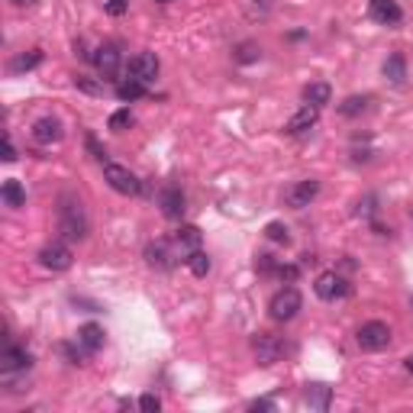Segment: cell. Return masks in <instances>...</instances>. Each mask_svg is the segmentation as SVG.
Returning a JSON list of instances; mask_svg holds the SVG:
<instances>
[{
  "mask_svg": "<svg viewBox=\"0 0 413 413\" xmlns=\"http://www.w3.org/2000/svg\"><path fill=\"white\" fill-rule=\"evenodd\" d=\"M91 58H94V65L100 68V75H104V77L117 75V68H119V49H117V45H110V43L100 45V49L94 52Z\"/></svg>",
  "mask_w": 413,
  "mask_h": 413,
  "instance_id": "15",
  "label": "cell"
},
{
  "mask_svg": "<svg viewBox=\"0 0 413 413\" xmlns=\"http://www.w3.org/2000/svg\"><path fill=\"white\" fill-rule=\"evenodd\" d=\"M236 58H239V62H255V58H259V52H255V45H242Z\"/></svg>",
  "mask_w": 413,
  "mask_h": 413,
  "instance_id": "34",
  "label": "cell"
},
{
  "mask_svg": "<svg viewBox=\"0 0 413 413\" xmlns=\"http://www.w3.org/2000/svg\"><path fill=\"white\" fill-rule=\"evenodd\" d=\"M385 77L391 81V85H404V77H407V62L400 52H394V55H387L385 62Z\"/></svg>",
  "mask_w": 413,
  "mask_h": 413,
  "instance_id": "19",
  "label": "cell"
},
{
  "mask_svg": "<svg viewBox=\"0 0 413 413\" xmlns=\"http://www.w3.org/2000/svg\"><path fill=\"white\" fill-rule=\"evenodd\" d=\"M127 75L133 77V81L152 85L155 77H159V55H155V52H139V55H133L127 65Z\"/></svg>",
  "mask_w": 413,
  "mask_h": 413,
  "instance_id": "6",
  "label": "cell"
},
{
  "mask_svg": "<svg viewBox=\"0 0 413 413\" xmlns=\"http://www.w3.org/2000/svg\"><path fill=\"white\" fill-rule=\"evenodd\" d=\"M58 230H62L65 239H87V232H91L85 203L77 200L75 194L62 197V207H58Z\"/></svg>",
  "mask_w": 413,
  "mask_h": 413,
  "instance_id": "1",
  "label": "cell"
},
{
  "mask_svg": "<svg viewBox=\"0 0 413 413\" xmlns=\"http://www.w3.org/2000/svg\"><path fill=\"white\" fill-rule=\"evenodd\" d=\"M139 407H142V410H146V413H159V410H161V400L155 397V394H142Z\"/></svg>",
  "mask_w": 413,
  "mask_h": 413,
  "instance_id": "30",
  "label": "cell"
},
{
  "mask_svg": "<svg viewBox=\"0 0 413 413\" xmlns=\"http://www.w3.org/2000/svg\"><path fill=\"white\" fill-rule=\"evenodd\" d=\"M127 7H129V0H110V4H107V14L123 16V14H127Z\"/></svg>",
  "mask_w": 413,
  "mask_h": 413,
  "instance_id": "32",
  "label": "cell"
},
{
  "mask_svg": "<svg viewBox=\"0 0 413 413\" xmlns=\"http://www.w3.org/2000/svg\"><path fill=\"white\" fill-rule=\"evenodd\" d=\"M104 181L110 184L117 194H127V197L139 194V178H136L129 168H123V165H113V161H107V165H104Z\"/></svg>",
  "mask_w": 413,
  "mask_h": 413,
  "instance_id": "5",
  "label": "cell"
},
{
  "mask_svg": "<svg viewBox=\"0 0 413 413\" xmlns=\"http://www.w3.org/2000/svg\"><path fill=\"white\" fill-rule=\"evenodd\" d=\"M29 365H33V355L23 345H7L0 352V368L4 371H26Z\"/></svg>",
  "mask_w": 413,
  "mask_h": 413,
  "instance_id": "14",
  "label": "cell"
},
{
  "mask_svg": "<svg viewBox=\"0 0 413 413\" xmlns=\"http://www.w3.org/2000/svg\"><path fill=\"white\" fill-rule=\"evenodd\" d=\"M301 307H304L301 291H297V287H281L278 294L272 297V304H268V316H272L274 323H287L301 313Z\"/></svg>",
  "mask_w": 413,
  "mask_h": 413,
  "instance_id": "2",
  "label": "cell"
},
{
  "mask_svg": "<svg viewBox=\"0 0 413 413\" xmlns=\"http://www.w3.org/2000/svg\"><path fill=\"white\" fill-rule=\"evenodd\" d=\"M313 291H316V297L320 301H345V297L352 294V284L343 278V274H336V272H323L320 278H316V284H313Z\"/></svg>",
  "mask_w": 413,
  "mask_h": 413,
  "instance_id": "3",
  "label": "cell"
},
{
  "mask_svg": "<svg viewBox=\"0 0 413 413\" xmlns=\"http://www.w3.org/2000/svg\"><path fill=\"white\" fill-rule=\"evenodd\" d=\"M410 307H413V294H410Z\"/></svg>",
  "mask_w": 413,
  "mask_h": 413,
  "instance_id": "40",
  "label": "cell"
},
{
  "mask_svg": "<svg viewBox=\"0 0 413 413\" xmlns=\"http://www.w3.org/2000/svg\"><path fill=\"white\" fill-rule=\"evenodd\" d=\"M155 4H171V0H155Z\"/></svg>",
  "mask_w": 413,
  "mask_h": 413,
  "instance_id": "39",
  "label": "cell"
},
{
  "mask_svg": "<svg viewBox=\"0 0 413 413\" xmlns=\"http://www.w3.org/2000/svg\"><path fill=\"white\" fill-rule=\"evenodd\" d=\"M358 345H362L365 352H381V349H387V343H391V326L387 323H381V320H371V323H365L362 329H358Z\"/></svg>",
  "mask_w": 413,
  "mask_h": 413,
  "instance_id": "4",
  "label": "cell"
},
{
  "mask_svg": "<svg viewBox=\"0 0 413 413\" xmlns=\"http://www.w3.org/2000/svg\"><path fill=\"white\" fill-rule=\"evenodd\" d=\"M129 127H133V113H129V110H117L110 117V129H113V133H123V129H129Z\"/></svg>",
  "mask_w": 413,
  "mask_h": 413,
  "instance_id": "28",
  "label": "cell"
},
{
  "mask_svg": "<svg viewBox=\"0 0 413 413\" xmlns=\"http://www.w3.org/2000/svg\"><path fill=\"white\" fill-rule=\"evenodd\" d=\"M316 119H320V107H313V104H304L301 110L294 113V117L287 119L284 133H287V136H301V133H307L310 127H316Z\"/></svg>",
  "mask_w": 413,
  "mask_h": 413,
  "instance_id": "13",
  "label": "cell"
},
{
  "mask_svg": "<svg viewBox=\"0 0 413 413\" xmlns=\"http://www.w3.org/2000/svg\"><path fill=\"white\" fill-rule=\"evenodd\" d=\"M188 268L197 274V278H203V274L210 272V259H207V252H200V249H194V252H188Z\"/></svg>",
  "mask_w": 413,
  "mask_h": 413,
  "instance_id": "23",
  "label": "cell"
},
{
  "mask_svg": "<svg viewBox=\"0 0 413 413\" xmlns=\"http://www.w3.org/2000/svg\"><path fill=\"white\" fill-rule=\"evenodd\" d=\"M307 404L316 407V410H326V407H329V387L313 385V387L307 391Z\"/></svg>",
  "mask_w": 413,
  "mask_h": 413,
  "instance_id": "26",
  "label": "cell"
},
{
  "mask_svg": "<svg viewBox=\"0 0 413 413\" xmlns=\"http://www.w3.org/2000/svg\"><path fill=\"white\" fill-rule=\"evenodd\" d=\"M316 194H320V181L307 178V181H297L284 191V203L294 207V210H304V207H310V203L316 200Z\"/></svg>",
  "mask_w": 413,
  "mask_h": 413,
  "instance_id": "8",
  "label": "cell"
},
{
  "mask_svg": "<svg viewBox=\"0 0 413 413\" xmlns=\"http://www.w3.org/2000/svg\"><path fill=\"white\" fill-rule=\"evenodd\" d=\"M33 139L39 142V146H52V142H62V139H65L62 119H55V117H39V119L33 123Z\"/></svg>",
  "mask_w": 413,
  "mask_h": 413,
  "instance_id": "11",
  "label": "cell"
},
{
  "mask_svg": "<svg viewBox=\"0 0 413 413\" xmlns=\"http://www.w3.org/2000/svg\"><path fill=\"white\" fill-rule=\"evenodd\" d=\"M39 62H43V52H39V49L23 52V55H16L14 62H10V71H14V75H23V71H33Z\"/></svg>",
  "mask_w": 413,
  "mask_h": 413,
  "instance_id": "21",
  "label": "cell"
},
{
  "mask_svg": "<svg viewBox=\"0 0 413 413\" xmlns=\"http://www.w3.org/2000/svg\"><path fill=\"white\" fill-rule=\"evenodd\" d=\"M265 236L272 239V242H281V245L291 242V232H287L284 223H268V226H265Z\"/></svg>",
  "mask_w": 413,
  "mask_h": 413,
  "instance_id": "27",
  "label": "cell"
},
{
  "mask_svg": "<svg viewBox=\"0 0 413 413\" xmlns=\"http://www.w3.org/2000/svg\"><path fill=\"white\" fill-rule=\"evenodd\" d=\"M146 262L152 268H171V252H168V242H161V239H155V242L146 245Z\"/></svg>",
  "mask_w": 413,
  "mask_h": 413,
  "instance_id": "18",
  "label": "cell"
},
{
  "mask_svg": "<svg viewBox=\"0 0 413 413\" xmlns=\"http://www.w3.org/2000/svg\"><path fill=\"white\" fill-rule=\"evenodd\" d=\"M371 104V97H345L343 104H339V113L343 117H358V113H365Z\"/></svg>",
  "mask_w": 413,
  "mask_h": 413,
  "instance_id": "25",
  "label": "cell"
},
{
  "mask_svg": "<svg viewBox=\"0 0 413 413\" xmlns=\"http://www.w3.org/2000/svg\"><path fill=\"white\" fill-rule=\"evenodd\" d=\"M75 85L81 87L85 94H100V85H97V81H91V77H85V75H77V77H75Z\"/></svg>",
  "mask_w": 413,
  "mask_h": 413,
  "instance_id": "31",
  "label": "cell"
},
{
  "mask_svg": "<svg viewBox=\"0 0 413 413\" xmlns=\"http://www.w3.org/2000/svg\"><path fill=\"white\" fill-rule=\"evenodd\" d=\"M10 4H16V7H33L36 0H10Z\"/></svg>",
  "mask_w": 413,
  "mask_h": 413,
  "instance_id": "37",
  "label": "cell"
},
{
  "mask_svg": "<svg viewBox=\"0 0 413 413\" xmlns=\"http://www.w3.org/2000/svg\"><path fill=\"white\" fill-rule=\"evenodd\" d=\"M249 407H252V410H272V400H252V404H249Z\"/></svg>",
  "mask_w": 413,
  "mask_h": 413,
  "instance_id": "36",
  "label": "cell"
},
{
  "mask_svg": "<svg viewBox=\"0 0 413 413\" xmlns=\"http://www.w3.org/2000/svg\"><path fill=\"white\" fill-rule=\"evenodd\" d=\"M368 14L381 26H397L404 20V10L397 7V0H368Z\"/></svg>",
  "mask_w": 413,
  "mask_h": 413,
  "instance_id": "12",
  "label": "cell"
},
{
  "mask_svg": "<svg viewBox=\"0 0 413 413\" xmlns=\"http://www.w3.org/2000/svg\"><path fill=\"white\" fill-rule=\"evenodd\" d=\"M329 100H333V87L326 85V81H313V85L304 87V104H313V107H326Z\"/></svg>",
  "mask_w": 413,
  "mask_h": 413,
  "instance_id": "16",
  "label": "cell"
},
{
  "mask_svg": "<svg viewBox=\"0 0 413 413\" xmlns=\"http://www.w3.org/2000/svg\"><path fill=\"white\" fill-rule=\"evenodd\" d=\"M252 352L259 358V365H274L281 355H284V339L274 336V333H259L252 339Z\"/></svg>",
  "mask_w": 413,
  "mask_h": 413,
  "instance_id": "7",
  "label": "cell"
},
{
  "mask_svg": "<svg viewBox=\"0 0 413 413\" xmlns=\"http://www.w3.org/2000/svg\"><path fill=\"white\" fill-rule=\"evenodd\" d=\"M407 368H410V371H413V355H410V358H407Z\"/></svg>",
  "mask_w": 413,
  "mask_h": 413,
  "instance_id": "38",
  "label": "cell"
},
{
  "mask_svg": "<svg viewBox=\"0 0 413 413\" xmlns=\"http://www.w3.org/2000/svg\"><path fill=\"white\" fill-rule=\"evenodd\" d=\"M85 146H87V152H91L94 159H97V161H104V165H107V149L100 146V142L94 139V136H87V139H85Z\"/></svg>",
  "mask_w": 413,
  "mask_h": 413,
  "instance_id": "29",
  "label": "cell"
},
{
  "mask_svg": "<svg viewBox=\"0 0 413 413\" xmlns=\"http://www.w3.org/2000/svg\"><path fill=\"white\" fill-rule=\"evenodd\" d=\"M71 262H75V255H71V249L62 242H52L39 252V265L49 268V272H68Z\"/></svg>",
  "mask_w": 413,
  "mask_h": 413,
  "instance_id": "9",
  "label": "cell"
},
{
  "mask_svg": "<svg viewBox=\"0 0 413 413\" xmlns=\"http://www.w3.org/2000/svg\"><path fill=\"white\" fill-rule=\"evenodd\" d=\"M184 194H181V188H175V184H168V188H161V194H159V210H161V217L165 220H181L184 217Z\"/></svg>",
  "mask_w": 413,
  "mask_h": 413,
  "instance_id": "10",
  "label": "cell"
},
{
  "mask_svg": "<svg viewBox=\"0 0 413 413\" xmlns=\"http://www.w3.org/2000/svg\"><path fill=\"white\" fill-rule=\"evenodd\" d=\"M0 194H4L7 207H23V203H26V194H23L20 181H14V178H10V181H4V191H0Z\"/></svg>",
  "mask_w": 413,
  "mask_h": 413,
  "instance_id": "22",
  "label": "cell"
},
{
  "mask_svg": "<svg viewBox=\"0 0 413 413\" xmlns=\"http://www.w3.org/2000/svg\"><path fill=\"white\" fill-rule=\"evenodd\" d=\"M117 97L119 100H139V97H146V85L142 81H133V77H127V81H119L117 85Z\"/></svg>",
  "mask_w": 413,
  "mask_h": 413,
  "instance_id": "20",
  "label": "cell"
},
{
  "mask_svg": "<svg viewBox=\"0 0 413 413\" xmlns=\"http://www.w3.org/2000/svg\"><path fill=\"white\" fill-rule=\"evenodd\" d=\"M178 242H181V249H188V252L200 249V230H197V226H181V230H178Z\"/></svg>",
  "mask_w": 413,
  "mask_h": 413,
  "instance_id": "24",
  "label": "cell"
},
{
  "mask_svg": "<svg viewBox=\"0 0 413 413\" xmlns=\"http://www.w3.org/2000/svg\"><path fill=\"white\" fill-rule=\"evenodd\" d=\"M16 159V149H14V139H10V133L4 136V161H14Z\"/></svg>",
  "mask_w": 413,
  "mask_h": 413,
  "instance_id": "35",
  "label": "cell"
},
{
  "mask_svg": "<svg viewBox=\"0 0 413 413\" xmlns=\"http://www.w3.org/2000/svg\"><path fill=\"white\" fill-rule=\"evenodd\" d=\"M77 345H85L87 352H97L104 345V329L97 323H85V326L77 329Z\"/></svg>",
  "mask_w": 413,
  "mask_h": 413,
  "instance_id": "17",
  "label": "cell"
},
{
  "mask_svg": "<svg viewBox=\"0 0 413 413\" xmlns=\"http://www.w3.org/2000/svg\"><path fill=\"white\" fill-rule=\"evenodd\" d=\"M274 274H278L281 281H294L297 278V268L294 265H278V272H274Z\"/></svg>",
  "mask_w": 413,
  "mask_h": 413,
  "instance_id": "33",
  "label": "cell"
}]
</instances>
